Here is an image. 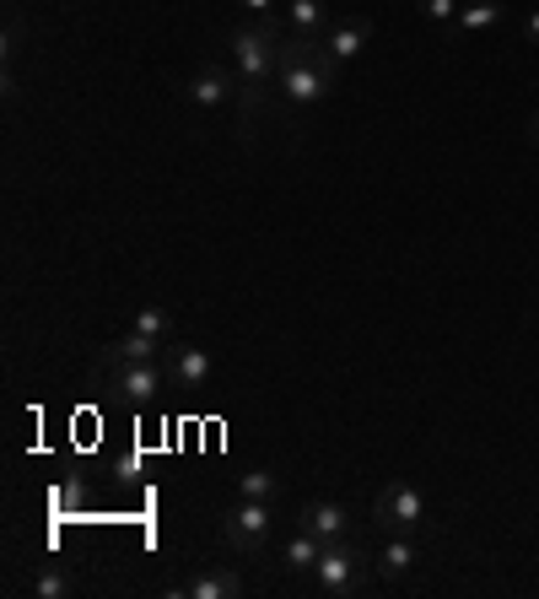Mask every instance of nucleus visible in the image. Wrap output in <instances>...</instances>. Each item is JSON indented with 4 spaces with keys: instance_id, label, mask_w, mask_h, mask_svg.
<instances>
[{
    "instance_id": "f257e3e1",
    "label": "nucleus",
    "mask_w": 539,
    "mask_h": 599,
    "mask_svg": "<svg viewBox=\"0 0 539 599\" xmlns=\"http://www.w3.org/2000/svg\"><path fill=\"white\" fill-rule=\"evenodd\" d=\"M275 87H280V98L291 109H318L335 92V60L324 54V43H286Z\"/></svg>"
},
{
    "instance_id": "f03ea898",
    "label": "nucleus",
    "mask_w": 539,
    "mask_h": 599,
    "mask_svg": "<svg viewBox=\"0 0 539 599\" xmlns=\"http://www.w3.org/2000/svg\"><path fill=\"white\" fill-rule=\"evenodd\" d=\"M280 27L275 22H260V27H238L233 33V65H238V76H243V87L249 92H265L270 82H275V71H280Z\"/></svg>"
},
{
    "instance_id": "7ed1b4c3",
    "label": "nucleus",
    "mask_w": 539,
    "mask_h": 599,
    "mask_svg": "<svg viewBox=\"0 0 539 599\" xmlns=\"http://www.w3.org/2000/svg\"><path fill=\"white\" fill-rule=\"evenodd\" d=\"M367 573H378V567H373V557H367L362 546H351V540H329L324 557H318V567H313V584H318L324 595H335V599H356L362 589H367Z\"/></svg>"
},
{
    "instance_id": "20e7f679",
    "label": "nucleus",
    "mask_w": 539,
    "mask_h": 599,
    "mask_svg": "<svg viewBox=\"0 0 539 599\" xmlns=\"http://www.w3.org/2000/svg\"><path fill=\"white\" fill-rule=\"evenodd\" d=\"M98 373H103L109 400H114V405H125V411H146V405H156V400H162V389H167V362H120V367H98Z\"/></svg>"
},
{
    "instance_id": "39448f33",
    "label": "nucleus",
    "mask_w": 539,
    "mask_h": 599,
    "mask_svg": "<svg viewBox=\"0 0 539 599\" xmlns=\"http://www.w3.org/2000/svg\"><path fill=\"white\" fill-rule=\"evenodd\" d=\"M275 535V513L270 502H254V497H238V508L222 513V540L233 557H260Z\"/></svg>"
},
{
    "instance_id": "423d86ee",
    "label": "nucleus",
    "mask_w": 539,
    "mask_h": 599,
    "mask_svg": "<svg viewBox=\"0 0 539 599\" xmlns=\"http://www.w3.org/2000/svg\"><path fill=\"white\" fill-rule=\"evenodd\" d=\"M421 513H426V497H421V486H410V481H389V486L373 497V519H378L389 535H421Z\"/></svg>"
},
{
    "instance_id": "0eeeda50",
    "label": "nucleus",
    "mask_w": 539,
    "mask_h": 599,
    "mask_svg": "<svg viewBox=\"0 0 539 599\" xmlns=\"http://www.w3.org/2000/svg\"><path fill=\"white\" fill-rule=\"evenodd\" d=\"M211 367H216V362H211L205 346H173V351H167V389L195 395V389H205Z\"/></svg>"
},
{
    "instance_id": "6e6552de",
    "label": "nucleus",
    "mask_w": 539,
    "mask_h": 599,
    "mask_svg": "<svg viewBox=\"0 0 539 599\" xmlns=\"http://www.w3.org/2000/svg\"><path fill=\"white\" fill-rule=\"evenodd\" d=\"M233 92H238V87H233V76H227L222 65L195 71V76H189V87H184V98H189L195 109H205V114H211V109H222V103H233Z\"/></svg>"
},
{
    "instance_id": "1a4fd4ad",
    "label": "nucleus",
    "mask_w": 539,
    "mask_h": 599,
    "mask_svg": "<svg viewBox=\"0 0 539 599\" xmlns=\"http://www.w3.org/2000/svg\"><path fill=\"white\" fill-rule=\"evenodd\" d=\"M367 43H373V22H367V16H351V22L329 27V38H324V54H329L335 65H351V60H356Z\"/></svg>"
},
{
    "instance_id": "9d476101",
    "label": "nucleus",
    "mask_w": 539,
    "mask_h": 599,
    "mask_svg": "<svg viewBox=\"0 0 539 599\" xmlns=\"http://www.w3.org/2000/svg\"><path fill=\"white\" fill-rule=\"evenodd\" d=\"M243 589H249V584H243L238 567H205V573H195L178 595H189V599H238Z\"/></svg>"
},
{
    "instance_id": "9b49d317",
    "label": "nucleus",
    "mask_w": 539,
    "mask_h": 599,
    "mask_svg": "<svg viewBox=\"0 0 539 599\" xmlns=\"http://www.w3.org/2000/svg\"><path fill=\"white\" fill-rule=\"evenodd\" d=\"M302 529H313V535L329 546V540H346V535H351V513H346L340 502H308V508H302Z\"/></svg>"
},
{
    "instance_id": "f8f14e48",
    "label": "nucleus",
    "mask_w": 539,
    "mask_h": 599,
    "mask_svg": "<svg viewBox=\"0 0 539 599\" xmlns=\"http://www.w3.org/2000/svg\"><path fill=\"white\" fill-rule=\"evenodd\" d=\"M318 557H324V540H318L313 529H302V524H297V535H291V540H286V551H280L286 573H291V578H313Z\"/></svg>"
},
{
    "instance_id": "ddd939ff",
    "label": "nucleus",
    "mask_w": 539,
    "mask_h": 599,
    "mask_svg": "<svg viewBox=\"0 0 539 599\" xmlns=\"http://www.w3.org/2000/svg\"><path fill=\"white\" fill-rule=\"evenodd\" d=\"M421 562V546H415V535H389L384 546H378V578H404L410 567Z\"/></svg>"
},
{
    "instance_id": "4468645a",
    "label": "nucleus",
    "mask_w": 539,
    "mask_h": 599,
    "mask_svg": "<svg viewBox=\"0 0 539 599\" xmlns=\"http://www.w3.org/2000/svg\"><path fill=\"white\" fill-rule=\"evenodd\" d=\"M291 38L297 43H324L329 38V16H324V0H291Z\"/></svg>"
},
{
    "instance_id": "2eb2a0df",
    "label": "nucleus",
    "mask_w": 539,
    "mask_h": 599,
    "mask_svg": "<svg viewBox=\"0 0 539 599\" xmlns=\"http://www.w3.org/2000/svg\"><path fill=\"white\" fill-rule=\"evenodd\" d=\"M156 357H162V340H156V335L130 329L125 340H114V346L98 357V367H120V362H156Z\"/></svg>"
},
{
    "instance_id": "dca6fc26",
    "label": "nucleus",
    "mask_w": 539,
    "mask_h": 599,
    "mask_svg": "<svg viewBox=\"0 0 539 599\" xmlns=\"http://www.w3.org/2000/svg\"><path fill=\"white\" fill-rule=\"evenodd\" d=\"M502 11H507V0H469V5H459V27L464 33H486V27H497L502 22Z\"/></svg>"
},
{
    "instance_id": "f3484780",
    "label": "nucleus",
    "mask_w": 539,
    "mask_h": 599,
    "mask_svg": "<svg viewBox=\"0 0 539 599\" xmlns=\"http://www.w3.org/2000/svg\"><path fill=\"white\" fill-rule=\"evenodd\" d=\"M71 595H76V578L65 567H49V573L33 578V599H71Z\"/></svg>"
},
{
    "instance_id": "a211bd4d",
    "label": "nucleus",
    "mask_w": 539,
    "mask_h": 599,
    "mask_svg": "<svg viewBox=\"0 0 539 599\" xmlns=\"http://www.w3.org/2000/svg\"><path fill=\"white\" fill-rule=\"evenodd\" d=\"M275 491H280V481H275L270 470H249V475L238 481V497H254V502H275Z\"/></svg>"
},
{
    "instance_id": "6ab92c4d",
    "label": "nucleus",
    "mask_w": 539,
    "mask_h": 599,
    "mask_svg": "<svg viewBox=\"0 0 539 599\" xmlns=\"http://www.w3.org/2000/svg\"><path fill=\"white\" fill-rule=\"evenodd\" d=\"M135 329L167 340V335H173V313H167V308H140V313H135Z\"/></svg>"
},
{
    "instance_id": "aec40b11",
    "label": "nucleus",
    "mask_w": 539,
    "mask_h": 599,
    "mask_svg": "<svg viewBox=\"0 0 539 599\" xmlns=\"http://www.w3.org/2000/svg\"><path fill=\"white\" fill-rule=\"evenodd\" d=\"M421 11H426L431 22H453V16H459V0H421Z\"/></svg>"
},
{
    "instance_id": "412c9836",
    "label": "nucleus",
    "mask_w": 539,
    "mask_h": 599,
    "mask_svg": "<svg viewBox=\"0 0 539 599\" xmlns=\"http://www.w3.org/2000/svg\"><path fill=\"white\" fill-rule=\"evenodd\" d=\"M524 33H529V43H539V5L529 11V22H524Z\"/></svg>"
},
{
    "instance_id": "4be33fe9",
    "label": "nucleus",
    "mask_w": 539,
    "mask_h": 599,
    "mask_svg": "<svg viewBox=\"0 0 539 599\" xmlns=\"http://www.w3.org/2000/svg\"><path fill=\"white\" fill-rule=\"evenodd\" d=\"M243 5H249L254 16H270V11H275V0H243Z\"/></svg>"
},
{
    "instance_id": "5701e85b",
    "label": "nucleus",
    "mask_w": 539,
    "mask_h": 599,
    "mask_svg": "<svg viewBox=\"0 0 539 599\" xmlns=\"http://www.w3.org/2000/svg\"><path fill=\"white\" fill-rule=\"evenodd\" d=\"M529 136H535V141H539V114H535V125H529Z\"/></svg>"
}]
</instances>
